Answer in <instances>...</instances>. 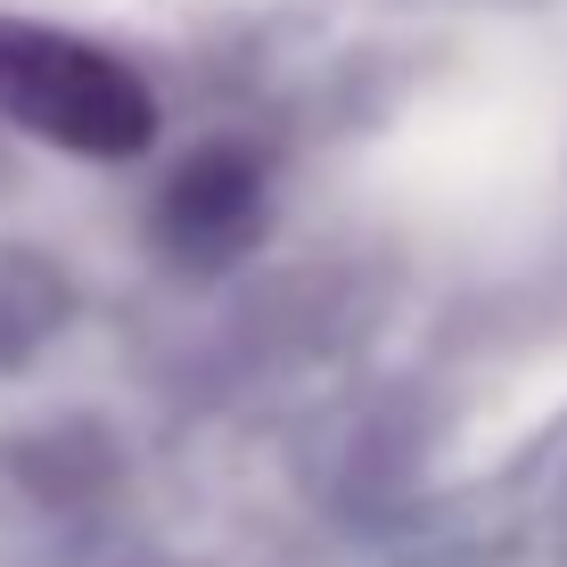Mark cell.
Instances as JSON below:
<instances>
[{
    "label": "cell",
    "mask_w": 567,
    "mask_h": 567,
    "mask_svg": "<svg viewBox=\"0 0 567 567\" xmlns=\"http://www.w3.org/2000/svg\"><path fill=\"white\" fill-rule=\"evenodd\" d=\"M0 115L83 156H132L156 124L124 58L50 25H17V17H0Z\"/></svg>",
    "instance_id": "cell-1"
}]
</instances>
